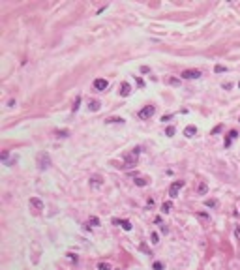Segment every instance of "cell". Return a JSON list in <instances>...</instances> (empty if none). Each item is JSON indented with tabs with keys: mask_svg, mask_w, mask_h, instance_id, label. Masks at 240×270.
<instances>
[{
	"mask_svg": "<svg viewBox=\"0 0 240 270\" xmlns=\"http://www.w3.org/2000/svg\"><path fill=\"white\" fill-rule=\"evenodd\" d=\"M36 165H38V169H40V171L49 169V167H51V158H49V154H47V152H40V154H38Z\"/></svg>",
	"mask_w": 240,
	"mask_h": 270,
	"instance_id": "6da1fadb",
	"label": "cell"
},
{
	"mask_svg": "<svg viewBox=\"0 0 240 270\" xmlns=\"http://www.w3.org/2000/svg\"><path fill=\"white\" fill-rule=\"evenodd\" d=\"M137 158H139V148H135L130 154H126V156L122 158V161H124V165H126L128 169H132V167L137 165Z\"/></svg>",
	"mask_w": 240,
	"mask_h": 270,
	"instance_id": "7a4b0ae2",
	"label": "cell"
},
{
	"mask_svg": "<svg viewBox=\"0 0 240 270\" xmlns=\"http://www.w3.org/2000/svg\"><path fill=\"white\" fill-rule=\"evenodd\" d=\"M28 206H30V210L38 216V214H41V212H43L45 204H43V201H41L40 197H30V201H28Z\"/></svg>",
	"mask_w": 240,
	"mask_h": 270,
	"instance_id": "3957f363",
	"label": "cell"
},
{
	"mask_svg": "<svg viewBox=\"0 0 240 270\" xmlns=\"http://www.w3.org/2000/svg\"><path fill=\"white\" fill-rule=\"evenodd\" d=\"M154 113H156V107H154V105H146V107H143L139 113H137V116L143 118V120H146V118L154 116Z\"/></svg>",
	"mask_w": 240,
	"mask_h": 270,
	"instance_id": "277c9868",
	"label": "cell"
},
{
	"mask_svg": "<svg viewBox=\"0 0 240 270\" xmlns=\"http://www.w3.org/2000/svg\"><path fill=\"white\" fill-rule=\"evenodd\" d=\"M184 188V182H180V180H177V182H173L171 188H169V197H177L178 191Z\"/></svg>",
	"mask_w": 240,
	"mask_h": 270,
	"instance_id": "5b68a950",
	"label": "cell"
},
{
	"mask_svg": "<svg viewBox=\"0 0 240 270\" xmlns=\"http://www.w3.org/2000/svg\"><path fill=\"white\" fill-rule=\"evenodd\" d=\"M182 77H184V79H199L201 71H199V69H195V68H191V69H184V71H182Z\"/></svg>",
	"mask_w": 240,
	"mask_h": 270,
	"instance_id": "8992f818",
	"label": "cell"
},
{
	"mask_svg": "<svg viewBox=\"0 0 240 270\" xmlns=\"http://www.w3.org/2000/svg\"><path fill=\"white\" fill-rule=\"evenodd\" d=\"M107 86H109V83H107V79H103V77H100V79L94 81V88L96 90H105Z\"/></svg>",
	"mask_w": 240,
	"mask_h": 270,
	"instance_id": "52a82bcc",
	"label": "cell"
},
{
	"mask_svg": "<svg viewBox=\"0 0 240 270\" xmlns=\"http://www.w3.org/2000/svg\"><path fill=\"white\" fill-rule=\"evenodd\" d=\"M118 90H120V96H124V98L132 94V86H130V83H126V81L120 85V88H118Z\"/></svg>",
	"mask_w": 240,
	"mask_h": 270,
	"instance_id": "ba28073f",
	"label": "cell"
},
{
	"mask_svg": "<svg viewBox=\"0 0 240 270\" xmlns=\"http://www.w3.org/2000/svg\"><path fill=\"white\" fill-rule=\"evenodd\" d=\"M101 182H103V178H101L100 175H94V176H90V186H101Z\"/></svg>",
	"mask_w": 240,
	"mask_h": 270,
	"instance_id": "9c48e42d",
	"label": "cell"
},
{
	"mask_svg": "<svg viewBox=\"0 0 240 270\" xmlns=\"http://www.w3.org/2000/svg\"><path fill=\"white\" fill-rule=\"evenodd\" d=\"M100 107H101V103L98 99H90V101H88V109H90V111H100Z\"/></svg>",
	"mask_w": 240,
	"mask_h": 270,
	"instance_id": "30bf717a",
	"label": "cell"
},
{
	"mask_svg": "<svg viewBox=\"0 0 240 270\" xmlns=\"http://www.w3.org/2000/svg\"><path fill=\"white\" fill-rule=\"evenodd\" d=\"M195 133H197V128L195 126H188L186 130H184V135H186V137H193Z\"/></svg>",
	"mask_w": 240,
	"mask_h": 270,
	"instance_id": "8fae6325",
	"label": "cell"
},
{
	"mask_svg": "<svg viewBox=\"0 0 240 270\" xmlns=\"http://www.w3.org/2000/svg\"><path fill=\"white\" fill-rule=\"evenodd\" d=\"M206 191H208V186L204 184V182H201V184L197 186V193L199 195H206Z\"/></svg>",
	"mask_w": 240,
	"mask_h": 270,
	"instance_id": "7c38bea8",
	"label": "cell"
},
{
	"mask_svg": "<svg viewBox=\"0 0 240 270\" xmlns=\"http://www.w3.org/2000/svg\"><path fill=\"white\" fill-rule=\"evenodd\" d=\"M171 210H173V202L171 201H165L161 204V212H163V214H167V212H171Z\"/></svg>",
	"mask_w": 240,
	"mask_h": 270,
	"instance_id": "4fadbf2b",
	"label": "cell"
},
{
	"mask_svg": "<svg viewBox=\"0 0 240 270\" xmlns=\"http://www.w3.org/2000/svg\"><path fill=\"white\" fill-rule=\"evenodd\" d=\"M98 270H113V266H111V263H100L98 265Z\"/></svg>",
	"mask_w": 240,
	"mask_h": 270,
	"instance_id": "5bb4252c",
	"label": "cell"
},
{
	"mask_svg": "<svg viewBox=\"0 0 240 270\" xmlns=\"http://www.w3.org/2000/svg\"><path fill=\"white\" fill-rule=\"evenodd\" d=\"M120 225H122L124 231H132V223H130L128 220H120Z\"/></svg>",
	"mask_w": 240,
	"mask_h": 270,
	"instance_id": "9a60e30c",
	"label": "cell"
},
{
	"mask_svg": "<svg viewBox=\"0 0 240 270\" xmlns=\"http://www.w3.org/2000/svg\"><path fill=\"white\" fill-rule=\"evenodd\" d=\"M0 159H2L4 163L9 161V152H8V150H2V154H0Z\"/></svg>",
	"mask_w": 240,
	"mask_h": 270,
	"instance_id": "2e32d148",
	"label": "cell"
},
{
	"mask_svg": "<svg viewBox=\"0 0 240 270\" xmlns=\"http://www.w3.org/2000/svg\"><path fill=\"white\" fill-rule=\"evenodd\" d=\"M177 133V130H175V126H167V130H165V135L167 137H173V135Z\"/></svg>",
	"mask_w": 240,
	"mask_h": 270,
	"instance_id": "e0dca14e",
	"label": "cell"
},
{
	"mask_svg": "<svg viewBox=\"0 0 240 270\" xmlns=\"http://www.w3.org/2000/svg\"><path fill=\"white\" fill-rule=\"evenodd\" d=\"M105 122H109V124H122L124 118H116V116H114V118H107Z\"/></svg>",
	"mask_w": 240,
	"mask_h": 270,
	"instance_id": "ac0fdd59",
	"label": "cell"
},
{
	"mask_svg": "<svg viewBox=\"0 0 240 270\" xmlns=\"http://www.w3.org/2000/svg\"><path fill=\"white\" fill-rule=\"evenodd\" d=\"M150 242H152V244H158V242H159V236H158V233H154V231L150 233Z\"/></svg>",
	"mask_w": 240,
	"mask_h": 270,
	"instance_id": "d6986e66",
	"label": "cell"
},
{
	"mask_svg": "<svg viewBox=\"0 0 240 270\" xmlns=\"http://www.w3.org/2000/svg\"><path fill=\"white\" fill-rule=\"evenodd\" d=\"M204 204L210 206V208H216L218 206V201H216V199H208V201H204Z\"/></svg>",
	"mask_w": 240,
	"mask_h": 270,
	"instance_id": "ffe728a7",
	"label": "cell"
},
{
	"mask_svg": "<svg viewBox=\"0 0 240 270\" xmlns=\"http://www.w3.org/2000/svg\"><path fill=\"white\" fill-rule=\"evenodd\" d=\"M88 225H94V227H98V225H100V220H98L96 216H92L90 220H88Z\"/></svg>",
	"mask_w": 240,
	"mask_h": 270,
	"instance_id": "44dd1931",
	"label": "cell"
},
{
	"mask_svg": "<svg viewBox=\"0 0 240 270\" xmlns=\"http://www.w3.org/2000/svg\"><path fill=\"white\" fill-rule=\"evenodd\" d=\"M133 182H135V186H141V188H143V186H146V180H145V178H135Z\"/></svg>",
	"mask_w": 240,
	"mask_h": 270,
	"instance_id": "7402d4cb",
	"label": "cell"
},
{
	"mask_svg": "<svg viewBox=\"0 0 240 270\" xmlns=\"http://www.w3.org/2000/svg\"><path fill=\"white\" fill-rule=\"evenodd\" d=\"M225 69H227V68H225V66H221V64H218V66L214 68V71H216V73H221V71H225Z\"/></svg>",
	"mask_w": 240,
	"mask_h": 270,
	"instance_id": "603a6c76",
	"label": "cell"
},
{
	"mask_svg": "<svg viewBox=\"0 0 240 270\" xmlns=\"http://www.w3.org/2000/svg\"><path fill=\"white\" fill-rule=\"evenodd\" d=\"M56 135H60V137H68L69 131L68 130H58V131H56Z\"/></svg>",
	"mask_w": 240,
	"mask_h": 270,
	"instance_id": "cb8c5ba5",
	"label": "cell"
},
{
	"mask_svg": "<svg viewBox=\"0 0 240 270\" xmlns=\"http://www.w3.org/2000/svg\"><path fill=\"white\" fill-rule=\"evenodd\" d=\"M235 137H238V131H236V130H231V131H229V139L233 141Z\"/></svg>",
	"mask_w": 240,
	"mask_h": 270,
	"instance_id": "d4e9b609",
	"label": "cell"
},
{
	"mask_svg": "<svg viewBox=\"0 0 240 270\" xmlns=\"http://www.w3.org/2000/svg\"><path fill=\"white\" fill-rule=\"evenodd\" d=\"M152 268H154V270H163V265H161V263H158V261H156L154 265H152Z\"/></svg>",
	"mask_w": 240,
	"mask_h": 270,
	"instance_id": "484cf974",
	"label": "cell"
},
{
	"mask_svg": "<svg viewBox=\"0 0 240 270\" xmlns=\"http://www.w3.org/2000/svg\"><path fill=\"white\" fill-rule=\"evenodd\" d=\"M79 105H81V98H77V99H75V103H73V111H77V109H79Z\"/></svg>",
	"mask_w": 240,
	"mask_h": 270,
	"instance_id": "4316f807",
	"label": "cell"
},
{
	"mask_svg": "<svg viewBox=\"0 0 240 270\" xmlns=\"http://www.w3.org/2000/svg\"><path fill=\"white\" fill-rule=\"evenodd\" d=\"M169 83H171L173 86H177V85H178V83H180V81H178L177 77H171V79H169Z\"/></svg>",
	"mask_w": 240,
	"mask_h": 270,
	"instance_id": "83f0119b",
	"label": "cell"
},
{
	"mask_svg": "<svg viewBox=\"0 0 240 270\" xmlns=\"http://www.w3.org/2000/svg\"><path fill=\"white\" fill-rule=\"evenodd\" d=\"M68 257H69V259H71L73 263H77V261H79V259H77V255H75V253H68Z\"/></svg>",
	"mask_w": 240,
	"mask_h": 270,
	"instance_id": "f1b7e54d",
	"label": "cell"
},
{
	"mask_svg": "<svg viewBox=\"0 0 240 270\" xmlns=\"http://www.w3.org/2000/svg\"><path fill=\"white\" fill-rule=\"evenodd\" d=\"M146 206H154V199H152V197L146 199Z\"/></svg>",
	"mask_w": 240,
	"mask_h": 270,
	"instance_id": "f546056e",
	"label": "cell"
},
{
	"mask_svg": "<svg viewBox=\"0 0 240 270\" xmlns=\"http://www.w3.org/2000/svg\"><path fill=\"white\" fill-rule=\"evenodd\" d=\"M159 231H161V234H167V233H169V229H167V225H161V229H159Z\"/></svg>",
	"mask_w": 240,
	"mask_h": 270,
	"instance_id": "4dcf8cb0",
	"label": "cell"
},
{
	"mask_svg": "<svg viewBox=\"0 0 240 270\" xmlns=\"http://www.w3.org/2000/svg\"><path fill=\"white\" fill-rule=\"evenodd\" d=\"M235 236H236V240H240V227L235 229Z\"/></svg>",
	"mask_w": 240,
	"mask_h": 270,
	"instance_id": "1f68e13d",
	"label": "cell"
},
{
	"mask_svg": "<svg viewBox=\"0 0 240 270\" xmlns=\"http://www.w3.org/2000/svg\"><path fill=\"white\" fill-rule=\"evenodd\" d=\"M135 79H137V85H139V86H145V81H143L141 77H135Z\"/></svg>",
	"mask_w": 240,
	"mask_h": 270,
	"instance_id": "d6a6232c",
	"label": "cell"
},
{
	"mask_svg": "<svg viewBox=\"0 0 240 270\" xmlns=\"http://www.w3.org/2000/svg\"><path fill=\"white\" fill-rule=\"evenodd\" d=\"M167 120H171V114H165V116L161 118V122H167Z\"/></svg>",
	"mask_w": 240,
	"mask_h": 270,
	"instance_id": "836d02e7",
	"label": "cell"
},
{
	"mask_svg": "<svg viewBox=\"0 0 240 270\" xmlns=\"http://www.w3.org/2000/svg\"><path fill=\"white\" fill-rule=\"evenodd\" d=\"M220 131H221V126H218V128H214V130H212V133H220Z\"/></svg>",
	"mask_w": 240,
	"mask_h": 270,
	"instance_id": "e575fe53",
	"label": "cell"
},
{
	"mask_svg": "<svg viewBox=\"0 0 240 270\" xmlns=\"http://www.w3.org/2000/svg\"><path fill=\"white\" fill-rule=\"evenodd\" d=\"M238 88H240V83H238Z\"/></svg>",
	"mask_w": 240,
	"mask_h": 270,
	"instance_id": "d590c367",
	"label": "cell"
}]
</instances>
